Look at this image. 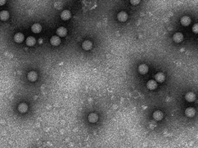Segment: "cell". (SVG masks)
I'll use <instances>...</instances> for the list:
<instances>
[{
    "label": "cell",
    "instance_id": "obj_22",
    "mask_svg": "<svg viewBox=\"0 0 198 148\" xmlns=\"http://www.w3.org/2000/svg\"><path fill=\"white\" fill-rule=\"evenodd\" d=\"M139 2H140L139 0H138V1H130V3L132 4V5H137V4H139Z\"/></svg>",
    "mask_w": 198,
    "mask_h": 148
},
{
    "label": "cell",
    "instance_id": "obj_13",
    "mask_svg": "<svg viewBox=\"0 0 198 148\" xmlns=\"http://www.w3.org/2000/svg\"><path fill=\"white\" fill-rule=\"evenodd\" d=\"M149 71V67L146 64H141L139 66V72L141 73V74H146Z\"/></svg>",
    "mask_w": 198,
    "mask_h": 148
},
{
    "label": "cell",
    "instance_id": "obj_3",
    "mask_svg": "<svg viewBox=\"0 0 198 148\" xmlns=\"http://www.w3.org/2000/svg\"><path fill=\"white\" fill-rule=\"evenodd\" d=\"M70 17H71V13L69 10H64L61 14V18L64 21H67V20H70Z\"/></svg>",
    "mask_w": 198,
    "mask_h": 148
},
{
    "label": "cell",
    "instance_id": "obj_8",
    "mask_svg": "<svg viewBox=\"0 0 198 148\" xmlns=\"http://www.w3.org/2000/svg\"><path fill=\"white\" fill-rule=\"evenodd\" d=\"M195 113H196V111H195L194 108H193V107H188L185 110V115L188 117H194L195 115Z\"/></svg>",
    "mask_w": 198,
    "mask_h": 148
},
{
    "label": "cell",
    "instance_id": "obj_20",
    "mask_svg": "<svg viewBox=\"0 0 198 148\" xmlns=\"http://www.w3.org/2000/svg\"><path fill=\"white\" fill-rule=\"evenodd\" d=\"M18 110H19V111L20 112V113H26V111H27V110H28V106L26 104H24V103H22V104H20L19 106H18Z\"/></svg>",
    "mask_w": 198,
    "mask_h": 148
},
{
    "label": "cell",
    "instance_id": "obj_21",
    "mask_svg": "<svg viewBox=\"0 0 198 148\" xmlns=\"http://www.w3.org/2000/svg\"><path fill=\"white\" fill-rule=\"evenodd\" d=\"M193 31L194 33H198V25L197 24H195L193 27Z\"/></svg>",
    "mask_w": 198,
    "mask_h": 148
},
{
    "label": "cell",
    "instance_id": "obj_17",
    "mask_svg": "<svg viewBox=\"0 0 198 148\" xmlns=\"http://www.w3.org/2000/svg\"><path fill=\"white\" fill-rule=\"evenodd\" d=\"M9 14L7 11H1L0 12V20H2V21H5L9 19Z\"/></svg>",
    "mask_w": 198,
    "mask_h": 148
},
{
    "label": "cell",
    "instance_id": "obj_14",
    "mask_svg": "<svg viewBox=\"0 0 198 148\" xmlns=\"http://www.w3.org/2000/svg\"><path fill=\"white\" fill-rule=\"evenodd\" d=\"M88 120L91 123H96L98 120V116L94 113H91L88 115Z\"/></svg>",
    "mask_w": 198,
    "mask_h": 148
},
{
    "label": "cell",
    "instance_id": "obj_19",
    "mask_svg": "<svg viewBox=\"0 0 198 148\" xmlns=\"http://www.w3.org/2000/svg\"><path fill=\"white\" fill-rule=\"evenodd\" d=\"M26 43L29 46H33L36 43V39L34 37H33V36H29L26 39Z\"/></svg>",
    "mask_w": 198,
    "mask_h": 148
},
{
    "label": "cell",
    "instance_id": "obj_1",
    "mask_svg": "<svg viewBox=\"0 0 198 148\" xmlns=\"http://www.w3.org/2000/svg\"><path fill=\"white\" fill-rule=\"evenodd\" d=\"M50 42L52 46H59V45L61 44V39H60L59 36H52V37L50 38Z\"/></svg>",
    "mask_w": 198,
    "mask_h": 148
},
{
    "label": "cell",
    "instance_id": "obj_16",
    "mask_svg": "<svg viewBox=\"0 0 198 148\" xmlns=\"http://www.w3.org/2000/svg\"><path fill=\"white\" fill-rule=\"evenodd\" d=\"M147 87L149 89H151V90H153L155 89L156 87H157V83L153 80H149L147 82Z\"/></svg>",
    "mask_w": 198,
    "mask_h": 148
},
{
    "label": "cell",
    "instance_id": "obj_9",
    "mask_svg": "<svg viewBox=\"0 0 198 148\" xmlns=\"http://www.w3.org/2000/svg\"><path fill=\"white\" fill-rule=\"evenodd\" d=\"M173 41L176 42H180L183 41V35L181 33H176L173 35Z\"/></svg>",
    "mask_w": 198,
    "mask_h": 148
},
{
    "label": "cell",
    "instance_id": "obj_4",
    "mask_svg": "<svg viewBox=\"0 0 198 148\" xmlns=\"http://www.w3.org/2000/svg\"><path fill=\"white\" fill-rule=\"evenodd\" d=\"M185 99L188 102H194L196 100V95L194 93L189 92L185 95Z\"/></svg>",
    "mask_w": 198,
    "mask_h": 148
},
{
    "label": "cell",
    "instance_id": "obj_10",
    "mask_svg": "<svg viewBox=\"0 0 198 148\" xmlns=\"http://www.w3.org/2000/svg\"><path fill=\"white\" fill-rule=\"evenodd\" d=\"M31 29L34 33H40L42 30V26L39 23H35L32 25Z\"/></svg>",
    "mask_w": 198,
    "mask_h": 148
},
{
    "label": "cell",
    "instance_id": "obj_5",
    "mask_svg": "<svg viewBox=\"0 0 198 148\" xmlns=\"http://www.w3.org/2000/svg\"><path fill=\"white\" fill-rule=\"evenodd\" d=\"M118 20L120 22H125L128 19V14L125 12H120L117 16Z\"/></svg>",
    "mask_w": 198,
    "mask_h": 148
},
{
    "label": "cell",
    "instance_id": "obj_6",
    "mask_svg": "<svg viewBox=\"0 0 198 148\" xmlns=\"http://www.w3.org/2000/svg\"><path fill=\"white\" fill-rule=\"evenodd\" d=\"M67 33V30L66 28L61 26V27H59L57 29V36H61V37H64L65 36Z\"/></svg>",
    "mask_w": 198,
    "mask_h": 148
},
{
    "label": "cell",
    "instance_id": "obj_12",
    "mask_svg": "<svg viewBox=\"0 0 198 148\" xmlns=\"http://www.w3.org/2000/svg\"><path fill=\"white\" fill-rule=\"evenodd\" d=\"M153 117L154 120H157V121H159V120H161L163 119V113L161 111H159V110H156V111H155L154 113H153Z\"/></svg>",
    "mask_w": 198,
    "mask_h": 148
},
{
    "label": "cell",
    "instance_id": "obj_18",
    "mask_svg": "<svg viewBox=\"0 0 198 148\" xmlns=\"http://www.w3.org/2000/svg\"><path fill=\"white\" fill-rule=\"evenodd\" d=\"M14 40L16 42H22L24 40V36L21 33H18L14 36Z\"/></svg>",
    "mask_w": 198,
    "mask_h": 148
},
{
    "label": "cell",
    "instance_id": "obj_15",
    "mask_svg": "<svg viewBox=\"0 0 198 148\" xmlns=\"http://www.w3.org/2000/svg\"><path fill=\"white\" fill-rule=\"evenodd\" d=\"M180 22H181V24H182L183 25L187 26V25H189L190 24L191 20H190V17H188V16H183V17L181 18Z\"/></svg>",
    "mask_w": 198,
    "mask_h": 148
},
{
    "label": "cell",
    "instance_id": "obj_11",
    "mask_svg": "<svg viewBox=\"0 0 198 148\" xmlns=\"http://www.w3.org/2000/svg\"><path fill=\"white\" fill-rule=\"evenodd\" d=\"M92 47H93V43H92V42H91L90 40H86V41H85V42L82 43V48L85 50L88 51V50L91 49Z\"/></svg>",
    "mask_w": 198,
    "mask_h": 148
},
{
    "label": "cell",
    "instance_id": "obj_7",
    "mask_svg": "<svg viewBox=\"0 0 198 148\" xmlns=\"http://www.w3.org/2000/svg\"><path fill=\"white\" fill-rule=\"evenodd\" d=\"M165 80V75L163 73H158L155 76V81L158 83H163Z\"/></svg>",
    "mask_w": 198,
    "mask_h": 148
},
{
    "label": "cell",
    "instance_id": "obj_2",
    "mask_svg": "<svg viewBox=\"0 0 198 148\" xmlns=\"http://www.w3.org/2000/svg\"><path fill=\"white\" fill-rule=\"evenodd\" d=\"M37 77H38L37 73L35 72V71H30V72L28 73V75H27L28 80H29V81H31V82H35V81L37 80Z\"/></svg>",
    "mask_w": 198,
    "mask_h": 148
},
{
    "label": "cell",
    "instance_id": "obj_23",
    "mask_svg": "<svg viewBox=\"0 0 198 148\" xmlns=\"http://www.w3.org/2000/svg\"><path fill=\"white\" fill-rule=\"evenodd\" d=\"M5 2H6L5 1H0V5H4Z\"/></svg>",
    "mask_w": 198,
    "mask_h": 148
}]
</instances>
